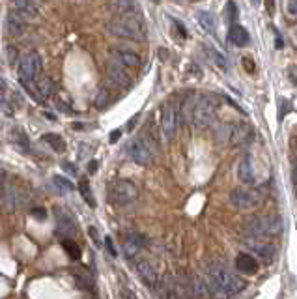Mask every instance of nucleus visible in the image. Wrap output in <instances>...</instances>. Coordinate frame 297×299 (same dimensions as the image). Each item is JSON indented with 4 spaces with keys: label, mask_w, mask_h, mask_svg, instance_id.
Wrapping results in <instances>:
<instances>
[{
    "label": "nucleus",
    "mask_w": 297,
    "mask_h": 299,
    "mask_svg": "<svg viewBox=\"0 0 297 299\" xmlns=\"http://www.w3.org/2000/svg\"><path fill=\"white\" fill-rule=\"evenodd\" d=\"M2 179H4V178L0 176V191H2Z\"/></svg>",
    "instance_id": "44"
},
{
    "label": "nucleus",
    "mask_w": 297,
    "mask_h": 299,
    "mask_svg": "<svg viewBox=\"0 0 297 299\" xmlns=\"http://www.w3.org/2000/svg\"><path fill=\"white\" fill-rule=\"evenodd\" d=\"M228 39L232 41L234 45L238 47H245L247 43H249V32L245 30V28L241 27V25H232L230 27V34H228Z\"/></svg>",
    "instance_id": "23"
},
{
    "label": "nucleus",
    "mask_w": 297,
    "mask_h": 299,
    "mask_svg": "<svg viewBox=\"0 0 297 299\" xmlns=\"http://www.w3.org/2000/svg\"><path fill=\"white\" fill-rule=\"evenodd\" d=\"M53 185L60 191V193H71L75 189L73 181L69 178H64V176H53Z\"/></svg>",
    "instance_id": "28"
},
{
    "label": "nucleus",
    "mask_w": 297,
    "mask_h": 299,
    "mask_svg": "<svg viewBox=\"0 0 297 299\" xmlns=\"http://www.w3.org/2000/svg\"><path fill=\"white\" fill-rule=\"evenodd\" d=\"M62 247H64V251L67 252L69 258H73V260H79V258H81V247H79L73 239H62Z\"/></svg>",
    "instance_id": "29"
},
{
    "label": "nucleus",
    "mask_w": 297,
    "mask_h": 299,
    "mask_svg": "<svg viewBox=\"0 0 297 299\" xmlns=\"http://www.w3.org/2000/svg\"><path fill=\"white\" fill-rule=\"evenodd\" d=\"M209 53H211V55H213V62L217 65H221V67H226V62H224V58H223V55H219V53H215V51H209Z\"/></svg>",
    "instance_id": "35"
},
{
    "label": "nucleus",
    "mask_w": 297,
    "mask_h": 299,
    "mask_svg": "<svg viewBox=\"0 0 297 299\" xmlns=\"http://www.w3.org/2000/svg\"><path fill=\"white\" fill-rule=\"evenodd\" d=\"M107 32L111 36L131 39V41H142L146 37V23L137 15H116L107 23Z\"/></svg>",
    "instance_id": "2"
},
{
    "label": "nucleus",
    "mask_w": 297,
    "mask_h": 299,
    "mask_svg": "<svg viewBox=\"0 0 297 299\" xmlns=\"http://www.w3.org/2000/svg\"><path fill=\"white\" fill-rule=\"evenodd\" d=\"M137 273H139L140 279L144 280V284H148L149 288H155V286L159 284L157 269H155L148 260L137 262Z\"/></svg>",
    "instance_id": "14"
},
{
    "label": "nucleus",
    "mask_w": 297,
    "mask_h": 299,
    "mask_svg": "<svg viewBox=\"0 0 297 299\" xmlns=\"http://www.w3.org/2000/svg\"><path fill=\"white\" fill-rule=\"evenodd\" d=\"M280 232V221L277 217H252L243 224V234L249 239H266L267 236Z\"/></svg>",
    "instance_id": "4"
},
{
    "label": "nucleus",
    "mask_w": 297,
    "mask_h": 299,
    "mask_svg": "<svg viewBox=\"0 0 297 299\" xmlns=\"http://www.w3.org/2000/svg\"><path fill=\"white\" fill-rule=\"evenodd\" d=\"M296 170H297V167H296Z\"/></svg>",
    "instance_id": "45"
},
{
    "label": "nucleus",
    "mask_w": 297,
    "mask_h": 299,
    "mask_svg": "<svg viewBox=\"0 0 297 299\" xmlns=\"http://www.w3.org/2000/svg\"><path fill=\"white\" fill-rule=\"evenodd\" d=\"M107 8L112 9V11L118 13V15H129V13H135L133 9L137 8V4H135V2H129V0H125V2L114 0V2H109V4H107Z\"/></svg>",
    "instance_id": "24"
},
{
    "label": "nucleus",
    "mask_w": 297,
    "mask_h": 299,
    "mask_svg": "<svg viewBox=\"0 0 297 299\" xmlns=\"http://www.w3.org/2000/svg\"><path fill=\"white\" fill-rule=\"evenodd\" d=\"M139 196V191L133 181L129 179H114L109 183V191H107V198L112 206H129L135 202Z\"/></svg>",
    "instance_id": "5"
},
{
    "label": "nucleus",
    "mask_w": 297,
    "mask_h": 299,
    "mask_svg": "<svg viewBox=\"0 0 297 299\" xmlns=\"http://www.w3.org/2000/svg\"><path fill=\"white\" fill-rule=\"evenodd\" d=\"M161 129H163V135L165 139H172L176 135L178 129V111L172 103H168L163 107V112H161Z\"/></svg>",
    "instance_id": "11"
},
{
    "label": "nucleus",
    "mask_w": 297,
    "mask_h": 299,
    "mask_svg": "<svg viewBox=\"0 0 297 299\" xmlns=\"http://www.w3.org/2000/svg\"><path fill=\"white\" fill-rule=\"evenodd\" d=\"M6 55H8V64L13 65L15 62H17V49L15 47L9 45L8 49H6Z\"/></svg>",
    "instance_id": "34"
},
{
    "label": "nucleus",
    "mask_w": 297,
    "mask_h": 299,
    "mask_svg": "<svg viewBox=\"0 0 297 299\" xmlns=\"http://www.w3.org/2000/svg\"><path fill=\"white\" fill-rule=\"evenodd\" d=\"M245 243L249 245V249H252V251L260 256L262 260H273V256H275V247L269 245L266 239H249V238H245Z\"/></svg>",
    "instance_id": "17"
},
{
    "label": "nucleus",
    "mask_w": 297,
    "mask_h": 299,
    "mask_svg": "<svg viewBox=\"0 0 297 299\" xmlns=\"http://www.w3.org/2000/svg\"><path fill=\"white\" fill-rule=\"evenodd\" d=\"M6 27H8L9 36H23L25 28H27V21L19 15L17 11H9L8 19H6Z\"/></svg>",
    "instance_id": "19"
},
{
    "label": "nucleus",
    "mask_w": 297,
    "mask_h": 299,
    "mask_svg": "<svg viewBox=\"0 0 297 299\" xmlns=\"http://www.w3.org/2000/svg\"><path fill=\"white\" fill-rule=\"evenodd\" d=\"M105 71H107V75H109V79H111L112 83H116L118 86L129 88L131 84H133L129 69H127L125 65L118 64V62H116V60H112V58L107 60V64H105Z\"/></svg>",
    "instance_id": "10"
},
{
    "label": "nucleus",
    "mask_w": 297,
    "mask_h": 299,
    "mask_svg": "<svg viewBox=\"0 0 297 299\" xmlns=\"http://www.w3.org/2000/svg\"><path fill=\"white\" fill-rule=\"evenodd\" d=\"M105 101H107V92H105V90H101V95H97L95 105H97V107H103V105H105Z\"/></svg>",
    "instance_id": "38"
},
{
    "label": "nucleus",
    "mask_w": 297,
    "mask_h": 299,
    "mask_svg": "<svg viewBox=\"0 0 297 299\" xmlns=\"http://www.w3.org/2000/svg\"><path fill=\"white\" fill-rule=\"evenodd\" d=\"M79 191H81V196L84 198V202L90 206V208H95V198L92 195V189H90V181L83 178L81 183H79Z\"/></svg>",
    "instance_id": "27"
},
{
    "label": "nucleus",
    "mask_w": 297,
    "mask_h": 299,
    "mask_svg": "<svg viewBox=\"0 0 297 299\" xmlns=\"http://www.w3.org/2000/svg\"><path fill=\"white\" fill-rule=\"evenodd\" d=\"M88 234H90V236H92L93 243H95V245H99V238H97V230H95V228H93V226H90V228H88Z\"/></svg>",
    "instance_id": "39"
},
{
    "label": "nucleus",
    "mask_w": 297,
    "mask_h": 299,
    "mask_svg": "<svg viewBox=\"0 0 297 299\" xmlns=\"http://www.w3.org/2000/svg\"><path fill=\"white\" fill-rule=\"evenodd\" d=\"M226 11H228V21H230L232 25H236V23H234L236 17H238V8H236V4H234V2H228V4H226Z\"/></svg>",
    "instance_id": "33"
},
{
    "label": "nucleus",
    "mask_w": 297,
    "mask_h": 299,
    "mask_svg": "<svg viewBox=\"0 0 297 299\" xmlns=\"http://www.w3.org/2000/svg\"><path fill=\"white\" fill-rule=\"evenodd\" d=\"M288 13L292 15V17H297V0L288 2Z\"/></svg>",
    "instance_id": "37"
},
{
    "label": "nucleus",
    "mask_w": 297,
    "mask_h": 299,
    "mask_svg": "<svg viewBox=\"0 0 297 299\" xmlns=\"http://www.w3.org/2000/svg\"><path fill=\"white\" fill-rule=\"evenodd\" d=\"M251 139H252V131L249 129L247 125H232V131H230V142H232L234 146L247 144Z\"/></svg>",
    "instance_id": "22"
},
{
    "label": "nucleus",
    "mask_w": 297,
    "mask_h": 299,
    "mask_svg": "<svg viewBox=\"0 0 297 299\" xmlns=\"http://www.w3.org/2000/svg\"><path fill=\"white\" fill-rule=\"evenodd\" d=\"M198 21H200V25L204 28L206 32H209V34H215V28H217V19L211 11H200L198 13Z\"/></svg>",
    "instance_id": "25"
},
{
    "label": "nucleus",
    "mask_w": 297,
    "mask_h": 299,
    "mask_svg": "<svg viewBox=\"0 0 297 299\" xmlns=\"http://www.w3.org/2000/svg\"><path fill=\"white\" fill-rule=\"evenodd\" d=\"M208 292L217 299H228L241 292L245 282L236 277L223 262H211L208 266Z\"/></svg>",
    "instance_id": "1"
},
{
    "label": "nucleus",
    "mask_w": 297,
    "mask_h": 299,
    "mask_svg": "<svg viewBox=\"0 0 297 299\" xmlns=\"http://www.w3.org/2000/svg\"><path fill=\"white\" fill-rule=\"evenodd\" d=\"M55 219H56V234L62 236L64 239H69L77 230V224L71 219V215L64 211L62 208H55Z\"/></svg>",
    "instance_id": "12"
},
{
    "label": "nucleus",
    "mask_w": 297,
    "mask_h": 299,
    "mask_svg": "<svg viewBox=\"0 0 297 299\" xmlns=\"http://www.w3.org/2000/svg\"><path fill=\"white\" fill-rule=\"evenodd\" d=\"M120 133H121V131H120V129L112 131V133H111V139H109V140H111V142H116V140L120 139Z\"/></svg>",
    "instance_id": "41"
},
{
    "label": "nucleus",
    "mask_w": 297,
    "mask_h": 299,
    "mask_svg": "<svg viewBox=\"0 0 297 299\" xmlns=\"http://www.w3.org/2000/svg\"><path fill=\"white\" fill-rule=\"evenodd\" d=\"M105 245H107V249H109V254L111 256H116L118 252H116V247H114V243H112V238H105Z\"/></svg>",
    "instance_id": "36"
},
{
    "label": "nucleus",
    "mask_w": 297,
    "mask_h": 299,
    "mask_svg": "<svg viewBox=\"0 0 297 299\" xmlns=\"http://www.w3.org/2000/svg\"><path fill=\"white\" fill-rule=\"evenodd\" d=\"M30 215L34 217V219H39V221H45L47 219V209L45 208H32V211H30Z\"/></svg>",
    "instance_id": "32"
},
{
    "label": "nucleus",
    "mask_w": 297,
    "mask_h": 299,
    "mask_svg": "<svg viewBox=\"0 0 297 299\" xmlns=\"http://www.w3.org/2000/svg\"><path fill=\"white\" fill-rule=\"evenodd\" d=\"M41 67H43V58H41L39 53L32 51V53L25 55V58H21V64H19V79H21L23 83H32L37 75H39Z\"/></svg>",
    "instance_id": "8"
},
{
    "label": "nucleus",
    "mask_w": 297,
    "mask_h": 299,
    "mask_svg": "<svg viewBox=\"0 0 297 299\" xmlns=\"http://www.w3.org/2000/svg\"><path fill=\"white\" fill-rule=\"evenodd\" d=\"M230 202L239 209H249L252 206L258 204V195L251 191V189H245V187H238L230 193Z\"/></svg>",
    "instance_id": "13"
},
{
    "label": "nucleus",
    "mask_w": 297,
    "mask_h": 299,
    "mask_svg": "<svg viewBox=\"0 0 297 299\" xmlns=\"http://www.w3.org/2000/svg\"><path fill=\"white\" fill-rule=\"evenodd\" d=\"M112 60H116L118 64L125 65L127 69H131V67H139L140 65V58L137 53H133V51H129V49H114L111 55Z\"/></svg>",
    "instance_id": "16"
},
{
    "label": "nucleus",
    "mask_w": 297,
    "mask_h": 299,
    "mask_svg": "<svg viewBox=\"0 0 297 299\" xmlns=\"http://www.w3.org/2000/svg\"><path fill=\"white\" fill-rule=\"evenodd\" d=\"M95 170H97V161H90V165H88V172L93 174Z\"/></svg>",
    "instance_id": "42"
},
{
    "label": "nucleus",
    "mask_w": 297,
    "mask_h": 299,
    "mask_svg": "<svg viewBox=\"0 0 297 299\" xmlns=\"http://www.w3.org/2000/svg\"><path fill=\"white\" fill-rule=\"evenodd\" d=\"M217 114V103L209 97H198L195 101V109L191 114V121L195 123L196 127H208L211 121L215 120Z\"/></svg>",
    "instance_id": "7"
},
{
    "label": "nucleus",
    "mask_w": 297,
    "mask_h": 299,
    "mask_svg": "<svg viewBox=\"0 0 297 299\" xmlns=\"http://www.w3.org/2000/svg\"><path fill=\"white\" fill-rule=\"evenodd\" d=\"M75 279H77V282H79L81 286H88V288H92L93 286L92 277H90V273L84 269V268H81V269L75 273Z\"/></svg>",
    "instance_id": "30"
},
{
    "label": "nucleus",
    "mask_w": 297,
    "mask_h": 299,
    "mask_svg": "<svg viewBox=\"0 0 297 299\" xmlns=\"http://www.w3.org/2000/svg\"><path fill=\"white\" fill-rule=\"evenodd\" d=\"M236 269L245 275H254L258 271V262L254 260V256L243 252V254H238V258H236Z\"/></svg>",
    "instance_id": "21"
},
{
    "label": "nucleus",
    "mask_w": 297,
    "mask_h": 299,
    "mask_svg": "<svg viewBox=\"0 0 297 299\" xmlns=\"http://www.w3.org/2000/svg\"><path fill=\"white\" fill-rule=\"evenodd\" d=\"M41 140H43L45 144H49V146L55 150V151H58V153H62V151L65 150V142H64V139H62L60 135L47 133V135H43V137H41Z\"/></svg>",
    "instance_id": "26"
},
{
    "label": "nucleus",
    "mask_w": 297,
    "mask_h": 299,
    "mask_svg": "<svg viewBox=\"0 0 297 299\" xmlns=\"http://www.w3.org/2000/svg\"><path fill=\"white\" fill-rule=\"evenodd\" d=\"M13 11H17L25 21H34L39 15V8L36 2H28V0H19L13 4Z\"/></svg>",
    "instance_id": "18"
},
{
    "label": "nucleus",
    "mask_w": 297,
    "mask_h": 299,
    "mask_svg": "<svg viewBox=\"0 0 297 299\" xmlns=\"http://www.w3.org/2000/svg\"><path fill=\"white\" fill-rule=\"evenodd\" d=\"M245 65H247V67L252 71V64H251V60H249V58H245Z\"/></svg>",
    "instance_id": "43"
},
{
    "label": "nucleus",
    "mask_w": 297,
    "mask_h": 299,
    "mask_svg": "<svg viewBox=\"0 0 297 299\" xmlns=\"http://www.w3.org/2000/svg\"><path fill=\"white\" fill-rule=\"evenodd\" d=\"M157 146V142L153 140L151 135H144L142 139H135L131 142L129 146V155L131 159L140 165V167H146L149 165L153 157H155V153H153V148Z\"/></svg>",
    "instance_id": "6"
},
{
    "label": "nucleus",
    "mask_w": 297,
    "mask_h": 299,
    "mask_svg": "<svg viewBox=\"0 0 297 299\" xmlns=\"http://www.w3.org/2000/svg\"><path fill=\"white\" fill-rule=\"evenodd\" d=\"M163 294L168 296V299H193L195 298V286L193 280L187 277H179L170 282H165Z\"/></svg>",
    "instance_id": "9"
},
{
    "label": "nucleus",
    "mask_w": 297,
    "mask_h": 299,
    "mask_svg": "<svg viewBox=\"0 0 297 299\" xmlns=\"http://www.w3.org/2000/svg\"><path fill=\"white\" fill-rule=\"evenodd\" d=\"M28 200L27 189L21 185L17 179L13 178H4L2 179V191H0V206L4 208V211H15V208L25 204Z\"/></svg>",
    "instance_id": "3"
},
{
    "label": "nucleus",
    "mask_w": 297,
    "mask_h": 299,
    "mask_svg": "<svg viewBox=\"0 0 297 299\" xmlns=\"http://www.w3.org/2000/svg\"><path fill=\"white\" fill-rule=\"evenodd\" d=\"M238 178L241 179L245 185H254V183H256L251 153H245L241 157V161H239V165H238Z\"/></svg>",
    "instance_id": "15"
},
{
    "label": "nucleus",
    "mask_w": 297,
    "mask_h": 299,
    "mask_svg": "<svg viewBox=\"0 0 297 299\" xmlns=\"http://www.w3.org/2000/svg\"><path fill=\"white\" fill-rule=\"evenodd\" d=\"M62 168H64L65 172H69L71 176H75V174H77V168H75L73 165H67V163H62Z\"/></svg>",
    "instance_id": "40"
},
{
    "label": "nucleus",
    "mask_w": 297,
    "mask_h": 299,
    "mask_svg": "<svg viewBox=\"0 0 297 299\" xmlns=\"http://www.w3.org/2000/svg\"><path fill=\"white\" fill-rule=\"evenodd\" d=\"M144 245H146V238L139 236V234H133V236H127V239L123 241V252H125L127 258H133L137 252L142 251Z\"/></svg>",
    "instance_id": "20"
},
{
    "label": "nucleus",
    "mask_w": 297,
    "mask_h": 299,
    "mask_svg": "<svg viewBox=\"0 0 297 299\" xmlns=\"http://www.w3.org/2000/svg\"><path fill=\"white\" fill-rule=\"evenodd\" d=\"M13 139L17 140L21 146H25V150H28V146H30V142H28V137L23 133L21 129H15L13 131Z\"/></svg>",
    "instance_id": "31"
}]
</instances>
